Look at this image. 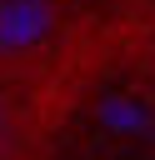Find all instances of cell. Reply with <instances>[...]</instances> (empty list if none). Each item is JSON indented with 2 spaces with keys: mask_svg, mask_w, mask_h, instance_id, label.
Here are the masks:
<instances>
[{
  "mask_svg": "<svg viewBox=\"0 0 155 160\" xmlns=\"http://www.w3.org/2000/svg\"><path fill=\"white\" fill-rule=\"evenodd\" d=\"M60 160H155V85L100 80L75 115Z\"/></svg>",
  "mask_w": 155,
  "mask_h": 160,
  "instance_id": "6da1fadb",
  "label": "cell"
}]
</instances>
